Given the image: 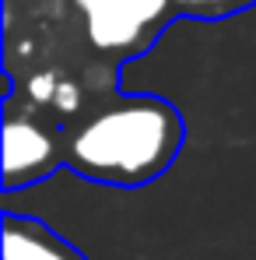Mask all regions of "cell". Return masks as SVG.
<instances>
[{
    "instance_id": "6da1fadb",
    "label": "cell",
    "mask_w": 256,
    "mask_h": 260,
    "mask_svg": "<svg viewBox=\"0 0 256 260\" xmlns=\"http://www.w3.org/2000/svg\"><path fill=\"white\" fill-rule=\"evenodd\" d=\"M182 148V116L158 95H133L74 130L67 166L113 186H144L169 169Z\"/></svg>"
},
{
    "instance_id": "7a4b0ae2",
    "label": "cell",
    "mask_w": 256,
    "mask_h": 260,
    "mask_svg": "<svg viewBox=\"0 0 256 260\" xmlns=\"http://www.w3.org/2000/svg\"><path fill=\"white\" fill-rule=\"evenodd\" d=\"M85 14V32L102 53L140 49L169 18L172 0H74Z\"/></svg>"
},
{
    "instance_id": "3957f363",
    "label": "cell",
    "mask_w": 256,
    "mask_h": 260,
    "mask_svg": "<svg viewBox=\"0 0 256 260\" xmlns=\"http://www.w3.org/2000/svg\"><path fill=\"white\" fill-rule=\"evenodd\" d=\"M56 137L28 116L11 113L4 120V190L14 193L28 183H39L60 166Z\"/></svg>"
},
{
    "instance_id": "277c9868",
    "label": "cell",
    "mask_w": 256,
    "mask_h": 260,
    "mask_svg": "<svg viewBox=\"0 0 256 260\" xmlns=\"http://www.w3.org/2000/svg\"><path fill=\"white\" fill-rule=\"evenodd\" d=\"M4 260H85L63 236L35 218L4 215Z\"/></svg>"
},
{
    "instance_id": "5b68a950",
    "label": "cell",
    "mask_w": 256,
    "mask_h": 260,
    "mask_svg": "<svg viewBox=\"0 0 256 260\" xmlns=\"http://www.w3.org/2000/svg\"><path fill=\"white\" fill-rule=\"evenodd\" d=\"M175 14H190V18H232L239 11L256 7V0H172Z\"/></svg>"
},
{
    "instance_id": "8992f818",
    "label": "cell",
    "mask_w": 256,
    "mask_h": 260,
    "mask_svg": "<svg viewBox=\"0 0 256 260\" xmlns=\"http://www.w3.org/2000/svg\"><path fill=\"white\" fill-rule=\"evenodd\" d=\"M56 88H60V78L53 74V71H35L32 78H28V99L35 102V106H53V95H56Z\"/></svg>"
},
{
    "instance_id": "52a82bcc",
    "label": "cell",
    "mask_w": 256,
    "mask_h": 260,
    "mask_svg": "<svg viewBox=\"0 0 256 260\" xmlns=\"http://www.w3.org/2000/svg\"><path fill=\"white\" fill-rule=\"evenodd\" d=\"M53 109H56L60 116H74V113L81 109V85L60 78V88H56V95H53Z\"/></svg>"
}]
</instances>
